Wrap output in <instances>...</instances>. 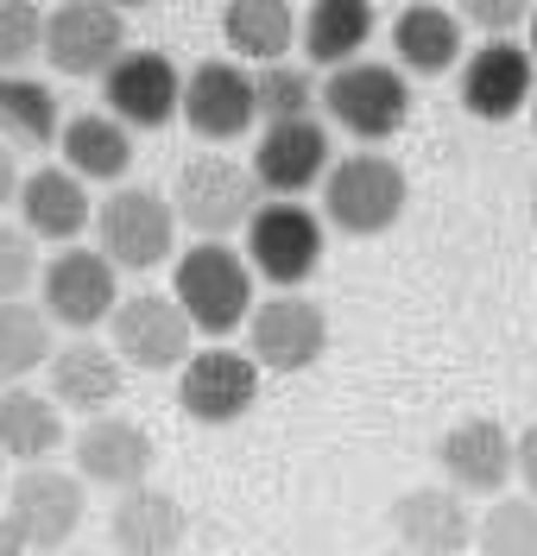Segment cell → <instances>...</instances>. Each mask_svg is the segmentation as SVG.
Returning a JSON list of instances; mask_svg holds the SVG:
<instances>
[{
  "label": "cell",
  "instance_id": "29",
  "mask_svg": "<svg viewBox=\"0 0 537 556\" xmlns=\"http://www.w3.org/2000/svg\"><path fill=\"white\" fill-rule=\"evenodd\" d=\"M51 316L38 304H0V392L7 386H26L33 367H51Z\"/></svg>",
  "mask_w": 537,
  "mask_h": 556
},
{
  "label": "cell",
  "instance_id": "16",
  "mask_svg": "<svg viewBox=\"0 0 537 556\" xmlns=\"http://www.w3.org/2000/svg\"><path fill=\"white\" fill-rule=\"evenodd\" d=\"M436 468L449 475L456 493H500L519 475V437H506V424H494V417H462L443 430Z\"/></svg>",
  "mask_w": 537,
  "mask_h": 556
},
{
  "label": "cell",
  "instance_id": "15",
  "mask_svg": "<svg viewBox=\"0 0 537 556\" xmlns=\"http://www.w3.org/2000/svg\"><path fill=\"white\" fill-rule=\"evenodd\" d=\"M183 121L196 127V139H241L259 121V96H253V76L234 58H209L183 76Z\"/></svg>",
  "mask_w": 537,
  "mask_h": 556
},
{
  "label": "cell",
  "instance_id": "23",
  "mask_svg": "<svg viewBox=\"0 0 537 556\" xmlns=\"http://www.w3.org/2000/svg\"><path fill=\"white\" fill-rule=\"evenodd\" d=\"M57 450H64V412H57V399H44L33 386H7L0 392V462L51 468Z\"/></svg>",
  "mask_w": 537,
  "mask_h": 556
},
{
  "label": "cell",
  "instance_id": "21",
  "mask_svg": "<svg viewBox=\"0 0 537 556\" xmlns=\"http://www.w3.org/2000/svg\"><path fill=\"white\" fill-rule=\"evenodd\" d=\"M51 399H57V412L71 405V412L82 417H107V405L120 399V354L102 342H89V336H76V342H64L57 354H51Z\"/></svg>",
  "mask_w": 537,
  "mask_h": 556
},
{
  "label": "cell",
  "instance_id": "10",
  "mask_svg": "<svg viewBox=\"0 0 537 556\" xmlns=\"http://www.w3.org/2000/svg\"><path fill=\"white\" fill-rule=\"evenodd\" d=\"M7 525L33 544V556H57L82 525V481L64 468H20L7 481Z\"/></svg>",
  "mask_w": 537,
  "mask_h": 556
},
{
  "label": "cell",
  "instance_id": "32",
  "mask_svg": "<svg viewBox=\"0 0 537 556\" xmlns=\"http://www.w3.org/2000/svg\"><path fill=\"white\" fill-rule=\"evenodd\" d=\"M44 51V13L33 0H0V76H26Z\"/></svg>",
  "mask_w": 537,
  "mask_h": 556
},
{
  "label": "cell",
  "instance_id": "35",
  "mask_svg": "<svg viewBox=\"0 0 537 556\" xmlns=\"http://www.w3.org/2000/svg\"><path fill=\"white\" fill-rule=\"evenodd\" d=\"M519 481H525V493L537 500V424L519 430Z\"/></svg>",
  "mask_w": 537,
  "mask_h": 556
},
{
  "label": "cell",
  "instance_id": "36",
  "mask_svg": "<svg viewBox=\"0 0 537 556\" xmlns=\"http://www.w3.org/2000/svg\"><path fill=\"white\" fill-rule=\"evenodd\" d=\"M13 197H20V165H13V146L0 139V208L13 203Z\"/></svg>",
  "mask_w": 537,
  "mask_h": 556
},
{
  "label": "cell",
  "instance_id": "8",
  "mask_svg": "<svg viewBox=\"0 0 537 556\" xmlns=\"http://www.w3.org/2000/svg\"><path fill=\"white\" fill-rule=\"evenodd\" d=\"M329 348V316L304 291H272L247 316V354L259 374H304Z\"/></svg>",
  "mask_w": 537,
  "mask_h": 556
},
{
  "label": "cell",
  "instance_id": "1",
  "mask_svg": "<svg viewBox=\"0 0 537 556\" xmlns=\"http://www.w3.org/2000/svg\"><path fill=\"white\" fill-rule=\"evenodd\" d=\"M171 298H178V311L190 316V329H203V336H228L234 323H247L253 316V266L247 253H234L228 241H196L190 253L178 260V278H171Z\"/></svg>",
  "mask_w": 537,
  "mask_h": 556
},
{
  "label": "cell",
  "instance_id": "38",
  "mask_svg": "<svg viewBox=\"0 0 537 556\" xmlns=\"http://www.w3.org/2000/svg\"><path fill=\"white\" fill-rule=\"evenodd\" d=\"M525 33H532V51H537V13H532V26H525Z\"/></svg>",
  "mask_w": 537,
  "mask_h": 556
},
{
  "label": "cell",
  "instance_id": "40",
  "mask_svg": "<svg viewBox=\"0 0 537 556\" xmlns=\"http://www.w3.org/2000/svg\"><path fill=\"white\" fill-rule=\"evenodd\" d=\"M532 222H537V184H532Z\"/></svg>",
  "mask_w": 537,
  "mask_h": 556
},
{
  "label": "cell",
  "instance_id": "41",
  "mask_svg": "<svg viewBox=\"0 0 537 556\" xmlns=\"http://www.w3.org/2000/svg\"><path fill=\"white\" fill-rule=\"evenodd\" d=\"M380 556H405V551H380Z\"/></svg>",
  "mask_w": 537,
  "mask_h": 556
},
{
  "label": "cell",
  "instance_id": "5",
  "mask_svg": "<svg viewBox=\"0 0 537 556\" xmlns=\"http://www.w3.org/2000/svg\"><path fill=\"white\" fill-rule=\"evenodd\" d=\"M95 235L114 273H152L171 247H178V215L171 197L145 190V184H120L114 197H102L95 208Z\"/></svg>",
  "mask_w": 537,
  "mask_h": 556
},
{
  "label": "cell",
  "instance_id": "31",
  "mask_svg": "<svg viewBox=\"0 0 537 556\" xmlns=\"http://www.w3.org/2000/svg\"><path fill=\"white\" fill-rule=\"evenodd\" d=\"M253 96H259V121L279 127V121H317L322 89L310 83V70L297 64H266L253 70Z\"/></svg>",
  "mask_w": 537,
  "mask_h": 556
},
{
  "label": "cell",
  "instance_id": "42",
  "mask_svg": "<svg viewBox=\"0 0 537 556\" xmlns=\"http://www.w3.org/2000/svg\"><path fill=\"white\" fill-rule=\"evenodd\" d=\"M532 114H537V102H532Z\"/></svg>",
  "mask_w": 537,
  "mask_h": 556
},
{
  "label": "cell",
  "instance_id": "19",
  "mask_svg": "<svg viewBox=\"0 0 537 556\" xmlns=\"http://www.w3.org/2000/svg\"><path fill=\"white\" fill-rule=\"evenodd\" d=\"M76 475L95 486H114V493L145 486V475H152V437H145V424H133V417H120V412L89 417L76 430Z\"/></svg>",
  "mask_w": 537,
  "mask_h": 556
},
{
  "label": "cell",
  "instance_id": "22",
  "mask_svg": "<svg viewBox=\"0 0 537 556\" xmlns=\"http://www.w3.org/2000/svg\"><path fill=\"white\" fill-rule=\"evenodd\" d=\"M393 51H398V70H411V76H443V70H456L462 51H468L462 13H449V7H436V0L398 7Z\"/></svg>",
  "mask_w": 537,
  "mask_h": 556
},
{
  "label": "cell",
  "instance_id": "28",
  "mask_svg": "<svg viewBox=\"0 0 537 556\" xmlns=\"http://www.w3.org/2000/svg\"><path fill=\"white\" fill-rule=\"evenodd\" d=\"M0 134H7V146H51L64 134L57 89L38 76H0Z\"/></svg>",
  "mask_w": 537,
  "mask_h": 556
},
{
  "label": "cell",
  "instance_id": "37",
  "mask_svg": "<svg viewBox=\"0 0 537 556\" xmlns=\"http://www.w3.org/2000/svg\"><path fill=\"white\" fill-rule=\"evenodd\" d=\"M0 556H33V544H26V538L7 525V513H0Z\"/></svg>",
  "mask_w": 537,
  "mask_h": 556
},
{
  "label": "cell",
  "instance_id": "7",
  "mask_svg": "<svg viewBox=\"0 0 537 556\" xmlns=\"http://www.w3.org/2000/svg\"><path fill=\"white\" fill-rule=\"evenodd\" d=\"M38 311L51 323H64V329H76V336H89L95 323L120 311V273L107 266L102 247H64L38 273Z\"/></svg>",
  "mask_w": 537,
  "mask_h": 556
},
{
  "label": "cell",
  "instance_id": "27",
  "mask_svg": "<svg viewBox=\"0 0 537 556\" xmlns=\"http://www.w3.org/2000/svg\"><path fill=\"white\" fill-rule=\"evenodd\" d=\"M221 38H228V51H241L253 64H285L291 38H297V13H291L285 0H234L228 13H221Z\"/></svg>",
  "mask_w": 537,
  "mask_h": 556
},
{
  "label": "cell",
  "instance_id": "18",
  "mask_svg": "<svg viewBox=\"0 0 537 556\" xmlns=\"http://www.w3.org/2000/svg\"><path fill=\"white\" fill-rule=\"evenodd\" d=\"M393 538L405 556H462L474 544V513L456 486H411L393 506Z\"/></svg>",
  "mask_w": 537,
  "mask_h": 556
},
{
  "label": "cell",
  "instance_id": "13",
  "mask_svg": "<svg viewBox=\"0 0 537 556\" xmlns=\"http://www.w3.org/2000/svg\"><path fill=\"white\" fill-rule=\"evenodd\" d=\"M102 102L127 134L133 127H165V121L183 114V76L165 51H127L102 76Z\"/></svg>",
  "mask_w": 537,
  "mask_h": 556
},
{
  "label": "cell",
  "instance_id": "25",
  "mask_svg": "<svg viewBox=\"0 0 537 556\" xmlns=\"http://www.w3.org/2000/svg\"><path fill=\"white\" fill-rule=\"evenodd\" d=\"M57 152H64V172H76L82 184H120L127 165H133V134L107 108H89V114L64 121Z\"/></svg>",
  "mask_w": 537,
  "mask_h": 556
},
{
  "label": "cell",
  "instance_id": "12",
  "mask_svg": "<svg viewBox=\"0 0 537 556\" xmlns=\"http://www.w3.org/2000/svg\"><path fill=\"white\" fill-rule=\"evenodd\" d=\"M107 329H114L120 367L133 361L140 374H165V367L190 361V316L178 311V298H158V291L120 298V311L107 316Z\"/></svg>",
  "mask_w": 537,
  "mask_h": 556
},
{
  "label": "cell",
  "instance_id": "6",
  "mask_svg": "<svg viewBox=\"0 0 537 556\" xmlns=\"http://www.w3.org/2000/svg\"><path fill=\"white\" fill-rule=\"evenodd\" d=\"M247 266L272 291H304L322 266V215L304 203H259L247 222Z\"/></svg>",
  "mask_w": 537,
  "mask_h": 556
},
{
  "label": "cell",
  "instance_id": "3",
  "mask_svg": "<svg viewBox=\"0 0 537 556\" xmlns=\"http://www.w3.org/2000/svg\"><path fill=\"white\" fill-rule=\"evenodd\" d=\"M322 114H329L342 134L380 146V139H393L398 127L411 121V83H405L398 64L360 58V64H348V70H329V83H322Z\"/></svg>",
  "mask_w": 537,
  "mask_h": 556
},
{
  "label": "cell",
  "instance_id": "20",
  "mask_svg": "<svg viewBox=\"0 0 537 556\" xmlns=\"http://www.w3.org/2000/svg\"><path fill=\"white\" fill-rule=\"evenodd\" d=\"M20 228L33 235V241H76L82 228H89V184L64 165H38L33 177H20Z\"/></svg>",
  "mask_w": 537,
  "mask_h": 556
},
{
  "label": "cell",
  "instance_id": "30",
  "mask_svg": "<svg viewBox=\"0 0 537 556\" xmlns=\"http://www.w3.org/2000/svg\"><path fill=\"white\" fill-rule=\"evenodd\" d=\"M474 551L481 556H537V500L532 493H500L474 519Z\"/></svg>",
  "mask_w": 537,
  "mask_h": 556
},
{
  "label": "cell",
  "instance_id": "33",
  "mask_svg": "<svg viewBox=\"0 0 537 556\" xmlns=\"http://www.w3.org/2000/svg\"><path fill=\"white\" fill-rule=\"evenodd\" d=\"M33 273H38L33 235L26 228H0V304H20L33 291Z\"/></svg>",
  "mask_w": 537,
  "mask_h": 556
},
{
  "label": "cell",
  "instance_id": "39",
  "mask_svg": "<svg viewBox=\"0 0 537 556\" xmlns=\"http://www.w3.org/2000/svg\"><path fill=\"white\" fill-rule=\"evenodd\" d=\"M0 500H7V462H0Z\"/></svg>",
  "mask_w": 537,
  "mask_h": 556
},
{
  "label": "cell",
  "instance_id": "34",
  "mask_svg": "<svg viewBox=\"0 0 537 556\" xmlns=\"http://www.w3.org/2000/svg\"><path fill=\"white\" fill-rule=\"evenodd\" d=\"M462 26H474L481 45H500V38H512L519 26H532V7H519V0H468Z\"/></svg>",
  "mask_w": 537,
  "mask_h": 556
},
{
  "label": "cell",
  "instance_id": "9",
  "mask_svg": "<svg viewBox=\"0 0 537 556\" xmlns=\"http://www.w3.org/2000/svg\"><path fill=\"white\" fill-rule=\"evenodd\" d=\"M44 58L64 76H107L127 58V20L107 0H64L44 13Z\"/></svg>",
  "mask_w": 537,
  "mask_h": 556
},
{
  "label": "cell",
  "instance_id": "4",
  "mask_svg": "<svg viewBox=\"0 0 537 556\" xmlns=\"http://www.w3.org/2000/svg\"><path fill=\"white\" fill-rule=\"evenodd\" d=\"M253 208H259L253 165H234L221 152H203V159L178 165V177H171V215L183 228H196L203 241L234 235L241 222H253Z\"/></svg>",
  "mask_w": 537,
  "mask_h": 556
},
{
  "label": "cell",
  "instance_id": "11",
  "mask_svg": "<svg viewBox=\"0 0 537 556\" xmlns=\"http://www.w3.org/2000/svg\"><path fill=\"white\" fill-rule=\"evenodd\" d=\"M178 405L196 424H234V417H247L259 405V367H253V354H241V348H228V342L190 354L183 380H178Z\"/></svg>",
  "mask_w": 537,
  "mask_h": 556
},
{
  "label": "cell",
  "instance_id": "17",
  "mask_svg": "<svg viewBox=\"0 0 537 556\" xmlns=\"http://www.w3.org/2000/svg\"><path fill=\"white\" fill-rule=\"evenodd\" d=\"M532 83H537V64L519 38L474 45L462 64V108L474 121H512V114L532 108Z\"/></svg>",
  "mask_w": 537,
  "mask_h": 556
},
{
  "label": "cell",
  "instance_id": "2",
  "mask_svg": "<svg viewBox=\"0 0 537 556\" xmlns=\"http://www.w3.org/2000/svg\"><path fill=\"white\" fill-rule=\"evenodd\" d=\"M411 203V177L386 152H348L322 177V215L342 235H386Z\"/></svg>",
  "mask_w": 537,
  "mask_h": 556
},
{
  "label": "cell",
  "instance_id": "26",
  "mask_svg": "<svg viewBox=\"0 0 537 556\" xmlns=\"http://www.w3.org/2000/svg\"><path fill=\"white\" fill-rule=\"evenodd\" d=\"M373 26H380V20H373L367 0H317V7L297 20V38H304L310 64L348 70V64H360V51H367Z\"/></svg>",
  "mask_w": 537,
  "mask_h": 556
},
{
  "label": "cell",
  "instance_id": "24",
  "mask_svg": "<svg viewBox=\"0 0 537 556\" xmlns=\"http://www.w3.org/2000/svg\"><path fill=\"white\" fill-rule=\"evenodd\" d=\"M107 531H114V551L120 556H171L183 544L190 519H183V506L165 486H133V493L114 500Z\"/></svg>",
  "mask_w": 537,
  "mask_h": 556
},
{
  "label": "cell",
  "instance_id": "14",
  "mask_svg": "<svg viewBox=\"0 0 537 556\" xmlns=\"http://www.w3.org/2000/svg\"><path fill=\"white\" fill-rule=\"evenodd\" d=\"M329 165H335V152H329V127L322 121H279L253 146V184L272 190V203L304 197L310 184L329 177Z\"/></svg>",
  "mask_w": 537,
  "mask_h": 556
}]
</instances>
